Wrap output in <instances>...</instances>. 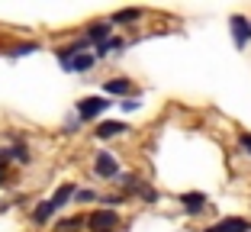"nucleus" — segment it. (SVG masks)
I'll return each instance as SVG.
<instances>
[{
    "mask_svg": "<svg viewBox=\"0 0 251 232\" xmlns=\"http://www.w3.org/2000/svg\"><path fill=\"white\" fill-rule=\"evenodd\" d=\"M116 223H119V216H116L113 210H97L94 216L87 219V229H90V232H110Z\"/></svg>",
    "mask_w": 251,
    "mask_h": 232,
    "instance_id": "obj_1",
    "label": "nucleus"
},
{
    "mask_svg": "<svg viewBox=\"0 0 251 232\" xmlns=\"http://www.w3.org/2000/svg\"><path fill=\"white\" fill-rule=\"evenodd\" d=\"M106 106H110V100H103V97H87V100H81V103H77V116H81V120H94V116H100Z\"/></svg>",
    "mask_w": 251,
    "mask_h": 232,
    "instance_id": "obj_2",
    "label": "nucleus"
},
{
    "mask_svg": "<svg viewBox=\"0 0 251 232\" xmlns=\"http://www.w3.org/2000/svg\"><path fill=\"white\" fill-rule=\"evenodd\" d=\"M203 232H251V223L242 219V216H226V219H219L216 226H209V229H203Z\"/></svg>",
    "mask_w": 251,
    "mask_h": 232,
    "instance_id": "obj_3",
    "label": "nucleus"
},
{
    "mask_svg": "<svg viewBox=\"0 0 251 232\" xmlns=\"http://www.w3.org/2000/svg\"><path fill=\"white\" fill-rule=\"evenodd\" d=\"M232 39H235L238 49H245V45L251 42V20H245V16H232Z\"/></svg>",
    "mask_w": 251,
    "mask_h": 232,
    "instance_id": "obj_4",
    "label": "nucleus"
},
{
    "mask_svg": "<svg viewBox=\"0 0 251 232\" xmlns=\"http://www.w3.org/2000/svg\"><path fill=\"white\" fill-rule=\"evenodd\" d=\"M94 168H97V174H100V178H119V165H116V158L106 155V152H100V155H97Z\"/></svg>",
    "mask_w": 251,
    "mask_h": 232,
    "instance_id": "obj_5",
    "label": "nucleus"
},
{
    "mask_svg": "<svg viewBox=\"0 0 251 232\" xmlns=\"http://www.w3.org/2000/svg\"><path fill=\"white\" fill-rule=\"evenodd\" d=\"M180 203H184V210L190 213V216H197V213L206 210V194H184Z\"/></svg>",
    "mask_w": 251,
    "mask_h": 232,
    "instance_id": "obj_6",
    "label": "nucleus"
},
{
    "mask_svg": "<svg viewBox=\"0 0 251 232\" xmlns=\"http://www.w3.org/2000/svg\"><path fill=\"white\" fill-rule=\"evenodd\" d=\"M119 132H126V123H100L97 126V139H113V135H119Z\"/></svg>",
    "mask_w": 251,
    "mask_h": 232,
    "instance_id": "obj_7",
    "label": "nucleus"
},
{
    "mask_svg": "<svg viewBox=\"0 0 251 232\" xmlns=\"http://www.w3.org/2000/svg\"><path fill=\"white\" fill-rule=\"evenodd\" d=\"M84 39H87V42H100V45L110 42V23H97V26H94V29H90Z\"/></svg>",
    "mask_w": 251,
    "mask_h": 232,
    "instance_id": "obj_8",
    "label": "nucleus"
},
{
    "mask_svg": "<svg viewBox=\"0 0 251 232\" xmlns=\"http://www.w3.org/2000/svg\"><path fill=\"white\" fill-rule=\"evenodd\" d=\"M129 87H132V84L126 81V77H119V81H106V84H103V90H106V94H116V97L129 94Z\"/></svg>",
    "mask_w": 251,
    "mask_h": 232,
    "instance_id": "obj_9",
    "label": "nucleus"
},
{
    "mask_svg": "<svg viewBox=\"0 0 251 232\" xmlns=\"http://www.w3.org/2000/svg\"><path fill=\"white\" fill-rule=\"evenodd\" d=\"M116 49H123V39H110V42L97 45V55H100V58H106V55H110V52H116Z\"/></svg>",
    "mask_w": 251,
    "mask_h": 232,
    "instance_id": "obj_10",
    "label": "nucleus"
},
{
    "mask_svg": "<svg viewBox=\"0 0 251 232\" xmlns=\"http://www.w3.org/2000/svg\"><path fill=\"white\" fill-rule=\"evenodd\" d=\"M55 210H58V206H55L52 200H49V203H42V206L36 210V223H49V216H52Z\"/></svg>",
    "mask_w": 251,
    "mask_h": 232,
    "instance_id": "obj_11",
    "label": "nucleus"
},
{
    "mask_svg": "<svg viewBox=\"0 0 251 232\" xmlns=\"http://www.w3.org/2000/svg\"><path fill=\"white\" fill-rule=\"evenodd\" d=\"M139 10H119V13H113V23H132V20H139Z\"/></svg>",
    "mask_w": 251,
    "mask_h": 232,
    "instance_id": "obj_12",
    "label": "nucleus"
},
{
    "mask_svg": "<svg viewBox=\"0 0 251 232\" xmlns=\"http://www.w3.org/2000/svg\"><path fill=\"white\" fill-rule=\"evenodd\" d=\"M71 194H77V190H74V187H71V184H65V187H61V190H58V194H55V197H52V203H55V206H61V203H65V200H68V197H71Z\"/></svg>",
    "mask_w": 251,
    "mask_h": 232,
    "instance_id": "obj_13",
    "label": "nucleus"
},
{
    "mask_svg": "<svg viewBox=\"0 0 251 232\" xmlns=\"http://www.w3.org/2000/svg\"><path fill=\"white\" fill-rule=\"evenodd\" d=\"M238 145H242L245 155H251V132H238Z\"/></svg>",
    "mask_w": 251,
    "mask_h": 232,
    "instance_id": "obj_14",
    "label": "nucleus"
},
{
    "mask_svg": "<svg viewBox=\"0 0 251 232\" xmlns=\"http://www.w3.org/2000/svg\"><path fill=\"white\" fill-rule=\"evenodd\" d=\"M81 223H84V219H77V216H74V219H61L58 229H61V232H68V229H74V226H81Z\"/></svg>",
    "mask_w": 251,
    "mask_h": 232,
    "instance_id": "obj_15",
    "label": "nucleus"
},
{
    "mask_svg": "<svg viewBox=\"0 0 251 232\" xmlns=\"http://www.w3.org/2000/svg\"><path fill=\"white\" fill-rule=\"evenodd\" d=\"M74 197H77V200H81V203H87V200H94V194H90V190H77V194H74Z\"/></svg>",
    "mask_w": 251,
    "mask_h": 232,
    "instance_id": "obj_16",
    "label": "nucleus"
},
{
    "mask_svg": "<svg viewBox=\"0 0 251 232\" xmlns=\"http://www.w3.org/2000/svg\"><path fill=\"white\" fill-rule=\"evenodd\" d=\"M0 187H3V174H0Z\"/></svg>",
    "mask_w": 251,
    "mask_h": 232,
    "instance_id": "obj_17",
    "label": "nucleus"
}]
</instances>
